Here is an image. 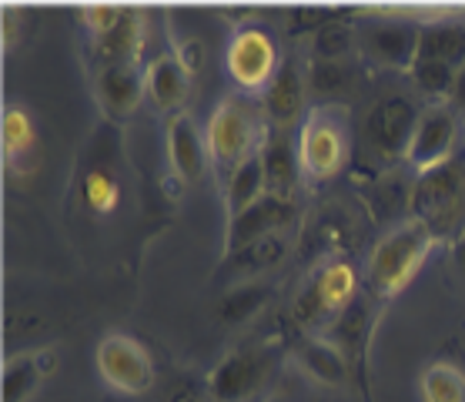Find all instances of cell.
<instances>
[{"mask_svg":"<svg viewBox=\"0 0 465 402\" xmlns=\"http://www.w3.org/2000/svg\"><path fill=\"white\" fill-rule=\"evenodd\" d=\"M465 121L452 105H429L419 115V125L412 131L405 165H412L419 175L429 168H439L442 161L455 158L462 148Z\"/></svg>","mask_w":465,"mask_h":402,"instance_id":"obj_6","label":"cell"},{"mask_svg":"<svg viewBox=\"0 0 465 402\" xmlns=\"http://www.w3.org/2000/svg\"><path fill=\"white\" fill-rule=\"evenodd\" d=\"M449 105H452L459 115H465V67L459 71V77H455V87H452V97H449Z\"/></svg>","mask_w":465,"mask_h":402,"instance_id":"obj_32","label":"cell"},{"mask_svg":"<svg viewBox=\"0 0 465 402\" xmlns=\"http://www.w3.org/2000/svg\"><path fill=\"white\" fill-rule=\"evenodd\" d=\"M144 81H148V97L161 111L171 117L184 115V101L191 95V71L181 64L178 54H161L144 67Z\"/></svg>","mask_w":465,"mask_h":402,"instance_id":"obj_16","label":"cell"},{"mask_svg":"<svg viewBox=\"0 0 465 402\" xmlns=\"http://www.w3.org/2000/svg\"><path fill=\"white\" fill-rule=\"evenodd\" d=\"M268 135H272V121L264 117L262 101H254L252 95H242V91L222 97L208 117V131H204L212 165L224 175H232L238 165L262 151Z\"/></svg>","mask_w":465,"mask_h":402,"instance_id":"obj_1","label":"cell"},{"mask_svg":"<svg viewBox=\"0 0 465 402\" xmlns=\"http://www.w3.org/2000/svg\"><path fill=\"white\" fill-rule=\"evenodd\" d=\"M94 362L101 379L111 389L124 392V396L148 392L154 386V376H158L151 352L138 339L124 336V332H111V336H104V339L97 342Z\"/></svg>","mask_w":465,"mask_h":402,"instance_id":"obj_7","label":"cell"},{"mask_svg":"<svg viewBox=\"0 0 465 402\" xmlns=\"http://www.w3.org/2000/svg\"><path fill=\"white\" fill-rule=\"evenodd\" d=\"M44 372L37 369V359L34 352H24V356H11L4 362V402H27L41 386Z\"/></svg>","mask_w":465,"mask_h":402,"instance_id":"obj_24","label":"cell"},{"mask_svg":"<svg viewBox=\"0 0 465 402\" xmlns=\"http://www.w3.org/2000/svg\"><path fill=\"white\" fill-rule=\"evenodd\" d=\"M435 242L439 238L415 218L395 225L391 232L381 235L379 245L369 255V296L375 302H389V298L399 296L415 278V272L422 268Z\"/></svg>","mask_w":465,"mask_h":402,"instance_id":"obj_2","label":"cell"},{"mask_svg":"<svg viewBox=\"0 0 465 402\" xmlns=\"http://www.w3.org/2000/svg\"><path fill=\"white\" fill-rule=\"evenodd\" d=\"M462 145H465V135H462Z\"/></svg>","mask_w":465,"mask_h":402,"instance_id":"obj_36","label":"cell"},{"mask_svg":"<svg viewBox=\"0 0 465 402\" xmlns=\"http://www.w3.org/2000/svg\"><path fill=\"white\" fill-rule=\"evenodd\" d=\"M419 31L422 27H412V24H379L365 31V51L375 57V61L389 64V67H402V71H412L415 57H419Z\"/></svg>","mask_w":465,"mask_h":402,"instance_id":"obj_17","label":"cell"},{"mask_svg":"<svg viewBox=\"0 0 465 402\" xmlns=\"http://www.w3.org/2000/svg\"><path fill=\"white\" fill-rule=\"evenodd\" d=\"M288 245L282 235H268L262 242L248 245L242 248L238 255H232V265L234 268H242V276H258V272H268V268H275L282 258H285Z\"/></svg>","mask_w":465,"mask_h":402,"instance_id":"obj_27","label":"cell"},{"mask_svg":"<svg viewBox=\"0 0 465 402\" xmlns=\"http://www.w3.org/2000/svg\"><path fill=\"white\" fill-rule=\"evenodd\" d=\"M415 61H442L452 67H465V27L462 24H422Z\"/></svg>","mask_w":465,"mask_h":402,"instance_id":"obj_20","label":"cell"},{"mask_svg":"<svg viewBox=\"0 0 465 402\" xmlns=\"http://www.w3.org/2000/svg\"><path fill=\"white\" fill-rule=\"evenodd\" d=\"M459 71L462 67H452V64H442V61H415L409 75H412L415 87L425 97H432V105H449Z\"/></svg>","mask_w":465,"mask_h":402,"instance_id":"obj_25","label":"cell"},{"mask_svg":"<svg viewBox=\"0 0 465 402\" xmlns=\"http://www.w3.org/2000/svg\"><path fill=\"white\" fill-rule=\"evenodd\" d=\"M264 171V191L275 198L295 201L298 181H302V161H298V145L295 138H288V131L272 127L268 141L258 151Z\"/></svg>","mask_w":465,"mask_h":402,"instance_id":"obj_12","label":"cell"},{"mask_svg":"<svg viewBox=\"0 0 465 402\" xmlns=\"http://www.w3.org/2000/svg\"><path fill=\"white\" fill-rule=\"evenodd\" d=\"M412 218L435 238H455L465 232V151L422 171L412 185Z\"/></svg>","mask_w":465,"mask_h":402,"instance_id":"obj_3","label":"cell"},{"mask_svg":"<svg viewBox=\"0 0 465 402\" xmlns=\"http://www.w3.org/2000/svg\"><path fill=\"white\" fill-rule=\"evenodd\" d=\"M264 195H268V191H264L262 158L254 155V158H248L244 165H238V168L228 175V181H224V208H228V218L242 215L244 208H252L254 201L264 198Z\"/></svg>","mask_w":465,"mask_h":402,"instance_id":"obj_21","label":"cell"},{"mask_svg":"<svg viewBox=\"0 0 465 402\" xmlns=\"http://www.w3.org/2000/svg\"><path fill=\"white\" fill-rule=\"evenodd\" d=\"M308 282L322 292V298H325L328 308H331L335 316H339L341 308H349L361 292L359 272H355L349 262H341V258H331V262L318 265L315 272L308 276Z\"/></svg>","mask_w":465,"mask_h":402,"instance_id":"obj_19","label":"cell"},{"mask_svg":"<svg viewBox=\"0 0 465 402\" xmlns=\"http://www.w3.org/2000/svg\"><path fill=\"white\" fill-rule=\"evenodd\" d=\"M97 105L104 107L111 117H127L134 115L141 105V97L148 95V81L138 64H111L101 67L94 77Z\"/></svg>","mask_w":465,"mask_h":402,"instance_id":"obj_13","label":"cell"},{"mask_svg":"<svg viewBox=\"0 0 465 402\" xmlns=\"http://www.w3.org/2000/svg\"><path fill=\"white\" fill-rule=\"evenodd\" d=\"M268 296H272V288L262 286V282H242V286H234L222 302V322H228V326L248 322L268 302Z\"/></svg>","mask_w":465,"mask_h":402,"instance_id":"obj_26","label":"cell"},{"mask_svg":"<svg viewBox=\"0 0 465 402\" xmlns=\"http://www.w3.org/2000/svg\"><path fill=\"white\" fill-rule=\"evenodd\" d=\"M305 75H302V67L295 61H282L278 67V75L272 77V85L262 91V107H264V117L272 121V127H288L295 125L302 111H305Z\"/></svg>","mask_w":465,"mask_h":402,"instance_id":"obj_14","label":"cell"},{"mask_svg":"<svg viewBox=\"0 0 465 402\" xmlns=\"http://www.w3.org/2000/svg\"><path fill=\"white\" fill-rule=\"evenodd\" d=\"M318 61H341L351 47V27L349 24H322L312 37Z\"/></svg>","mask_w":465,"mask_h":402,"instance_id":"obj_29","label":"cell"},{"mask_svg":"<svg viewBox=\"0 0 465 402\" xmlns=\"http://www.w3.org/2000/svg\"><path fill=\"white\" fill-rule=\"evenodd\" d=\"M422 402H465V372L452 362H429L419 376Z\"/></svg>","mask_w":465,"mask_h":402,"instance_id":"obj_22","label":"cell"},{"mask_svg":"<svg viewBox=\"0 0 465 402\" xmlns=\"http://www.w3.org/2000/svg\"><path fill=\"white\" fill-rule=\"evenodd\" d=\"M224 67L242 95H262L282 67L278 44L264 27H238L224 51Z\"/></svg>","mask_w":465,"mask_h":402,"instance_id":"obj_5","label":"cell"},{"mask_svg":"<svg viewBox=\"0 0 465 402\" xmlns=\"http://www.w3.org/2000/svg\"><path fill=\"white\" fill-rule=\"evenodd\" d=\"M308 85L315 87L318 95H335L349 85V67H345V61H315Z\"/></svg>","mask_w":465,"mask_h":402,"instance_id":"obj_30","label":"cell"},{"mask_svg":"<svg viewBox=\"0 0 465 402\" xmlns=\"http://www.w3.org/2000/svg\"><path fill=\"white\" fill-rule=\"evenodd\" d=\"M292 356L322 386H341V382H349L351 369H355L349 356L328 339V336H322V332H315V336H298L292 342Z\"/></svg>","mask_w":465,"mask_h":402,"instance_id":"obj_15","label":"cell"},{"mask_svg":"<svg viewBox=\"0 0 465 402\" xmlns=\"http://www.w3.org/2000/svg\"><path fill=\"white\" fill-rule=\"evenodd\" d=\"M268 372H272L268 349L228 352L208 376V392L214 402H244L268 382Z\"/></svg>","mask_w":465,"mask_h":402,"instance_id":"obj_9","label":"cell"},{"mask_svg":"<svg viewBox=\"0 0 465 402\" xmlns=\"http://www.w3.org/2000/svg\"><path fill=\"white\" fill-rule=\"evenodd\" d=\"M298 161L302 175L312 181H325L339 175L349 165L351 151V131L349 115L341 105H318L312 107L302 125H298Z\"/></svg>","mask_w":465,"mask_h":402,"instance_id":"obj_4","label":"cell"},{"mask_svg":"<svg viewBox=\"0 0 465 402\" xmlns=\"http://www.w3.org/2000/svg\"><path fill=\"white\" fill-rule=\"evenodd\" d=\"M81 198L94 215L114 212L117 205V181L107 168H91L81 181Z\"/></svg>","mask_w":465,"mask_h":402,"instance_id":"obj_28","label":"cell"},{"mask_svg":"<svg viewBox=\"0 0 465 402\" xmlns=\"http://www.w3.org/2000/svg\"><path fill=\"white\" fill-rule=\"evenodd\" d=\"M141 47H144V24H141V14L124 7L121 21L107 34L97 37L94 54H97V61H101V67H111V64H138Z\"/></svg>","mask_w":465,"mask_h":402,"instance_id":"obj_18","label":"cell"},{"mask_svg":"<svg viewBox=\"0 0 465 402\" xmlns=\"http://www.w3.org/2000/svg\"><path fill=\"white\" fill-rule=\"evenodd\" d=\"M34 359H37V369H41L44 376H51V372L57 369V352L54 349H37L34 352Z\"/></svg>","mask_w":465,"mask_h":402,"instance_id":"obj_33","label":"cell"},{"mask_svg":"<svg viewBox=\"0 0 465 402\" xmlns=\"http://www.w3.org/2000/svg\"><path fill=\"white\" fill-rule=\"evenodd\" d=\"M419 107L409 101L405 95H385L371 105L369 117H365V141L369 148L385 161L402 158L409 151V141H412V131L419 125Z\"/></svg>","mask_w":465,"mask_h":402,"instance_id":"obj_8","label":"cell"},{"mask_svg":"<svg viewBox=\"0 0 465 402\" xmlns=\"http://www.w3.org/2000/svg\"><path fill=\"white\" fill-rule=\"evenodd\" d=\"M121 14H124V7H84L81 21L87 24V31H94V37H101L121 21Z\"/></svg>","mask_w":465,"mask_h":402,"instance_id":"obj_31","label":"cell"},{"mask_svg":"<svg viewBox=\"0 0 465 402\" xmlns=\"http://www.w3.org/2000/svg\"><path fill=\"white\" fill-rule=\"evenodd\" d=\"M355 379H359V389H361V402H375V399H371L369 379H365V362H359V366H355Z\"/></svg>","mask_w":465,"mask_h":402,"instance_id":"obj_35","label":"cell"},{"mask_svg":"<svg viewBox=\"0 0 465 402\" xmlns=\"http://www.w3.org/2000/svg\"><path fill=\"white\" fill-rule=\"evenodd\" d=\"M0 141H4V158H24L27 151L34 148L37 141V127H34L31 115L17 105L4 107V117H0Z\"/></svg>","mask_w":465,"mask_h":402,"instance_id":"obj_23","label":"cell"},{"mask_svg":"<svg viewBox=\"0 0 465 402\" xmlns=\"http://www.w3.org/2000/svg\"><path fill=\"white\" fill-rule=\"evenodd\" d=\"M452 262H455V268H459V276L465 278V232H459L452 238Z\"/></svg>","mask_w":465,"mask_h":402,"instance_id":"obj_34","label":"cell"},{"mask_svg":"<svg viewBox=\"0 0 465 402\" xmlns=\"http://www.w3.org/2000/svg\"><path fill=\"white\" fill-rule=\"evenodd\" d=\"M295 201H285V198H275V195H264L252 205V208H244L242 215H234L228 218V235H224V258H232L238 255L242 248L248 245L262 242L268 235H278L285 225L295 222Z\"/></svg>","mask_w":465,"mask_h":402,"instance_id":"obj_10","label":"cell"},{"mask_svg":"<svg viewBox=\"0 0 465 402\" xmlns=\"http://www.w3.org/2000/svg\"><path fill=\"white\" fill-rule=\"evenodd\" d=\"M164 138H168L171 171H174L181 181H202L212 155H208V138H204V131L198 127V121H194L188 111H184V115H174L168 121Z\"/></svg>","mask_w":465,"mask_h":402,"instance_id":"obj_11","label":"cell"}]
</instances>
